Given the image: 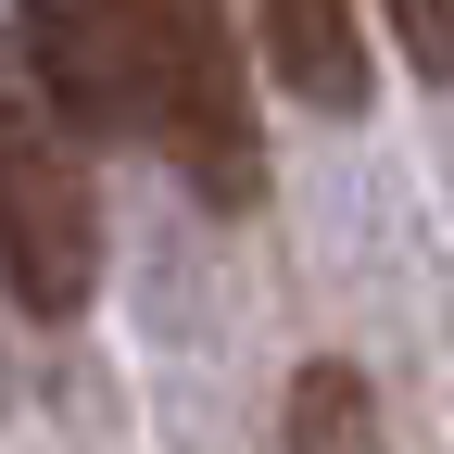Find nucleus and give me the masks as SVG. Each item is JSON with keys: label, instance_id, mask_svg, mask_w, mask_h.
<instances>
[{"label": "nucleus", "instance_id": "obj_1", "mask_svg": "<svg viewBox=\"0 0 454 454\" xmlns=\"http://www.w3.org/2000/svg\"><path fill=\"white\" fill-rule=\"evenodd\" d=\"M0 291L26 316H89L101 291V190H89V127L64 114L26 64V38L0 26Z\"/></svg>", "mask_w": 454, "mask_h": 454}, {"label": "nucleus", "instance_id": "obj_2", "mask_svg": "<svg viewBox=\"0 0 454 454\" xmlns=\"http://www.w3.org/2000/svg\"><path fill=\"white\" fill-rule=\"evenodd\" d=\"M127 101H139V139L177 164V177H190L215 215L265 202L253 64H240L227 0H127Z\"/></svg>", "mask_w": 454, "mask_h": 454}, {"label": "nucleus", "instance_id": "obj_3", "mask_svg": "<svg viewBox=\"0 0 454 454\" xmlns=\"http://www.w3.org/2000/svg\"><path fill=\"white\" fill-rule=\"evenodd\" d=\"M13 38H26V64L64 89V114L89 139L139 127V101H127V0H13Z\"/></svg>", "mask_w": 454, "mask_h": 454}, {"label": "nucleus", "instance_id": "obj_4", "mask_svg": "<svg viewBox=\"0 0 454 454\" xmlns=\"http://www.w3.org/2000/svg\"><path fill=\"white\" fill-rule=\"evenodd\" d=\"M253 38H265V64L291 76L316 114H366V38H354V0H253Z\"/></svg>", "mask_w": 454, "mask_h": 454}, {"label": "nucleus", "instance_id": "obj_5", "mask_svg": "<svg viewBox=\"0 0 454 454\" xmlns=\"http://www.w3.org/2000/svg\"><path fill=\"white\" fill-rule=\"evenodd\" d=\"M379 13H391V38H404V64L429 89H454V0H379Z\"/></svg>", "mask_w": 454, "mask_h": 454}]
</instances>
